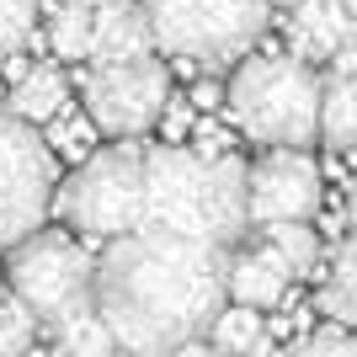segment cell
<instances>
[{"mask_svg": "<svg viewBox=\"0 0 357 357\" xmlns=\"http://www.w3.org/2000/svg\"><path fill=\"white\" fill-rule=\"evenodd\" d=\"M224 245L171 229H128L96 256V314L118 352L171 357L181 342L208 336L224 310Z\"/></svg>", "mask_w": 357, "mask_h": 357, "instance_id": "cell-1", "label": "cell"}, {"mask_svg": "<svg viewBox=\"0 0 357 357\" xmlns=\"http://www.w3.org/2000/svg\"><path fill=\"white\" fill-rule=\"evenodd\" d=\"M144 224L208 245H240L245 219V165L235 155H197L187 144L144 149Z\"/></svg>", "mask_w": 357, "mask_h": 357, "instance_id": "cell-2", "label": "cell"}, {"mask_svg": "<svg viewBox=\"0 0 357 357\" xmlns=\"http://www.w3.org/2000/svg\"><path fill=\"white\" fill-rule=\"evenodd\" d=\"M224 102L235 128L261 149H310L320 139V75L298 54H245Z\"/></svg>", "mask_w": 357, "mask_h": 357, "instance_id": "cell-3", "label": "cell"}, {"mask_svg": "<svg viewBox=\"0 0 357 357\" xmlns=\"http://www.w3.org/2000/svg\"><path fill=\"white\" fill-rule=\"evenodd\" d=\"M139 11L160 54L208 64V70L240 64L272 22L267 0H139Z\"/></svg>", "mask_w": 357, "mask_h": 357, "instance_id": "cell-4", "label": "cell"}, {"mask_svg": "<svg viewBox=\"0 0 357 357\" xmlns=\"http://www.w3.org/2000/svg\"><path fill=\"white\" fill-rule=\"evenodd\" d=\"M54 208L64 213L70 229L91 240H118L144 224V149L134 139H118L107 149H91L70 171Z\"/></svg>", "mask_w": 357, "mask_h": 357, "instance_id": "cell-5", "label": "cell"}, {"mask_svg": "<svg viewBox=\"0 0 357 357\" xmlns=\"http://www.w3.org/2000/svg\"><path fill=\"white\" fill-rule=\"evenodd\" d=\"M11 294L38 314V326H59L96 304V256L59 229H32L11 245Z\"/></svg>", "mask_w": 357, "mask_h": 357, "instance_id": "cell-6", "label": "cell"}, {"mask_svg": "<svg viewBox=\"0 0 357 357\" xmlns=\"http://www.w3.org/2000/svg\"><path fill=\"white\" fill-rule=\"evenodd\" d=\"M54 192H59V155L48 149L43 128L0 107V251L43 229Z\"/></svg>", "mask_w": 357, "mask_h": 357, "instance_id": "cell-7", "label": "cell"}, {"mask_svg": "<svg viewBox=\"0 0 357 357\" xmlns=\"http://www.w3.org/2000/svg\"><path fill=\"white\" fill-rule=\"evenodd\" d=\"M75 86H80V102H86V118L96 123V134L112 139H139L144 128L160 123L165 102H171V70L155 54L86 64Z\"/></svg>", "mask_w": 357, "mask_h": 357, "instance_id": "cell-8", "label": "cell"}, {"mask_svg": "<svg viewBox=\"0 0 357 357\" xmlns=\"http://www.w3.org/2000/svg\"><path fill=\"white\" fill-rule=\"evenodd\" d=\"M320 197H326V181L304 149H267L256 165H245V219L251 224L314 219Z\"/></svg>", "mask_w": 357, "mask_h": 357, "instance_id": "cell-9", "label": "cell"}, {"mask_svg": "<svg viewBox=\"0 0 357 357\" xmlns=\"http://www.w3.org/2000/svg\"><path fill=\"white\" fill-rule=\"evenodd\" d=\"M288 283H294V272H288V261L272 251L267 240L240 245V251L224 256V298H229V304L272 310V304L288 298Z\"/></svg>", "mask_w": 357, "mask_h": 357, "instance_id": "cell-10", "label": "cell"}, {"mask_svg": "<svg viewBox=\"0 0 357 357\" xmlns=\"http://www.w3.org/2000/svg\"><path fill=\"white\" fill-rule=\"evenodd\" d=\"M144 54H155V38H149V22H144V11H139V0L96 6V16H91V59L86 64L144 59Z\"/></svg>", "mask_w": 357, "mask_h": 357, "instance_id": "cell-11", "label": "cell"}, {"mask_svg": "<svg viewBox=\"0 0 357 357\" xmlns=\"http://www.w3.org/2000/svg\"><path fill=\"white\" fill-rule=\"evenodd\" d=\"M347 32H352V11L342 0H298L288 22V43H294L288 54H298L304 64H326L347 43Z\"/></svg>", "mask_w": 357, "mask_h": 357, "instance_id": "cell-12", "label": "cell"}, {"mask_svg": "<svg viewBox=\"0 0 357 357\" xmlns=\"http://www.w3.org/2000/svg\"><path fill=\"white\" fill-rule=\"evenodd\" d=\"M64 102H70V80H64L54 64H32V70L16 75L6 112H16V118L32 123V128H43L48 118H59V112H64Z\"/></svg>", "mask_w": 357, "mask_h": 357, "instance_id": "cell-13", "label": "cell"}, {"mask_svg": "<svg viewBox=\"0 0 357 357\" xmlns=\"http://www.w3.org/2000/svg\"><path fill=\"white\" fill-rule=\"evenodd\" d=\"M208 347L219 357H272V331L261 310L251 304H224L208 326Z\"/></svg>", "mask_w": 357, "mask_h": 357, "instance_id": "cell-14", "label": "cell"}, {"mask_svg": "<svg viewBox=\"0 0 357 357\" xmlns=\"http://www.w3.org/2000/svg\"><path fill=\"white\" fill-rule=\"evenodd\" d=\"M320 139L342 155H357V75L320 80Z\"/></svg>", "mask_w": 357, "mask_h": 357, "instance_id": "cell-15", "label": "cell"}, {"mask_svg": "<svg viewBox=\"0 0 357 357\" xmlns=\"http://www.w3.org/2000/svg\"><path fill=\"white\" fill-rule=\"evenodd\" d=\"M320 310H326L342 331H357V235L342 240V245L331 251L326 288H320Z\"/></svg>", "mask_w": 357, "mask_h": 357, "instance_id": "cell-16", "label": "cell"}, {"mask_svg": "<svg viewBox=\"0 0 357 357\" xmlns=\"http://www.w3.org/2000/svg\"><path fill=\"white\" fill-rule=\"evenodd\" d=\"M261 240L288 261L294 278H310L320 267V235H314L310 219H283V224H261Z\"/></svg>", "mask_w": 357, "mask_h": 357, "instance_id": "cell-17", "label": "cell"}, {"mask_svg": "<svg viewBox=\"0 0 357 357\" xmlns=\"http://www.w3.org/2000/svg\"><path fill=\"white\" fill-rule=\"evenodd\" d=\"M54 27H48V48L70 64H86L91 59V6H75V0H54Z\"/></svg>", "mask_w": 357, "mask_h": 357, "instance_id": "cell-18", "label": "cell"}, {"mask_svg": "<svg viewBox=\"0 0 357 357\" xmlns=\"http://www.w3.org/2000/svg\"><path fill=\"white\" fill-rule=\"evenodd\" d=\"M59 347L70 357H118V342H112V331H107V320L96 314V304L80 314H70V320H59Z\"/></svg>", "mask_w": 357, "mask_h": 357, "instance_id": "cell-19", "label": "cell"}, {"mask_svg": "<svg viewBox=\"0 0 357 357\" xmlns=\"http://www.w3.org/2000/svg\"><path fill=\"white\" fill-rule=\"evenodd\" d=\"M38 342V314L16 294H0V357H27Z\"/></svg>", "mask_w": 357, "mask_h": 357, "instance_id": "cell-20", "label": "cell"}, {"mask_svg": "<svg viewBox=\"0 0 357 357\" xmlns=\"http://www.w3.org/2000/svg\"><path fill=\"white\" fill-rule=\"evenodd\" d=\"M38 6H43V0H0V59H11L16 48L32 38Z\"/></svg>", "mask_w": 357, "mask_h": 357, "instance_id": "cell-21", "label": "cell"}, {"mask_svg": "<svg viewBox=\"0 0 357 357\" xmlns=\"http://www.w3.org/2000/svg\"><path fill=\"white\" fill-rule=\"evenodd\" d=\"M91 134H96V123H91V118H70V112H59V118L43 123V139H48V149H54V155H59V149H70V155H80V160H86V155H91Z\"/></svg>", "mask_w": 357, "mask_h": 357, "instance_id": "cell-22", "label": "cell"}, {"mask_svg": "<svg viewBox=\"0 0 357 357\" xmlns=\"http://www.w3.org/2000/svg\"><path fill=\"white\" fill-rule=\"evenodd\" d=\"M278 357H357V331H314Z\"/></svg>", "mask_w": 357, "mask_h": 357, "instance_id": "cell-23", "label": "cell"}, {"mask_svg": "<svg viewBox=\"0 0 357 357\" xmlns=\"http://www.w3.org/2000/svg\"><path fill=\"white\" fill-rule=\"evenodd\" d=\"M219 102H224L219 80H197V86H192V107H197V112H208V107H219Z\"/></svg>", "mask_w": 357, "mask_h": 357, "instance_id": "cell-24", "label": "cell"}, {"mask_svg": "<svg viewBox=\"0 0 357 357\" xmlns=\"http://www.w3.org/2000/svg\"><path fill=\"white\" fill-rule=\"evenodd\" d=\"M160 123H165V134H171V139H176V134H187V128H192V107H171V102H165Z\"/></svg>", "mask_w": 357, "mask_h": 357, "instance_id": "cell-25", "label": "cell"}, {"mask_svg": "<svg viewBox=\"0 0 357 357\" xmlns=\"http://www.w3.org/2000/svg\"><path fill=\"white\" fill-rule=\"evenodd\" d=\"M171 357H219V352H213V347L203 342V336H197V342H181V347H176Z\"/></svg>", "mask_w": 357, "mask_h": 357, "instance_id": "cell-26", "label": "cell"}, {"mask_svg": "<svg viewBox=\"0 0 357 357\" xmlns=\"http://www.w3.org/2000/svg\"><path fill=\"white\" fill-rule=\"evenodd\" d=\"M267 6H272V11H294L298 0H267Z\"/></svg>", "mask_w": 357, "mask_h": 357, "instance_id": "cell-27", "label": "cell"}, {"mask_svg": "<svg viewBox=\"0 0 357 357\" xmlns=\"http://www.w3.org/2000/svg\"><path fill=\"white\" fill-rule=\"evenodd\" d=\"M347 219H352V229H357V181H352V208H347Z\"/></svg>", "mask_w": 357, "mask_h": 357, "instance_id": "cell-28", "label": "cell"}, {"mask_svg": "<svg viewBox=\"0 0 357 357\" xmlns=\"http://www.w3.org/2000/svg\"><path fill=\"white\" fill-rule=\"evenodd\" d=\"M27 357H70L64 347H54V352H27Z\"/></svg>", "mask_w": 357, "mask_h": 357, "instance_id": "cell-29", "label": "cell"}, {"mask_svg": "<svg viewBox=\"0 0 357 357\" xmlns=\"http://www.w3.org/2000/svg\"><path fill=\"white\" fill-rule=\"evenodd\" d=\"M75 6H91V11H96V6H112V0H75Z\"/></svg>", "mask_w": 357, "mask_h": 357, "instance_id": "cell-30", "label": "cell"}, {"mask_svg": "<svg viewBox=\"0 0 357 357\" xmlns=\"http://www.w3.org/2000/svg\"><path fill=\"white\" fill-rule=\"evenodd\" d=\"M342 6H347V11H352V22H357V0H342Z\"/></svg>", "mask_w": 357, "mask_h": 357, "instance_id": "cell-31", "label": "cell"}]
</instances>
